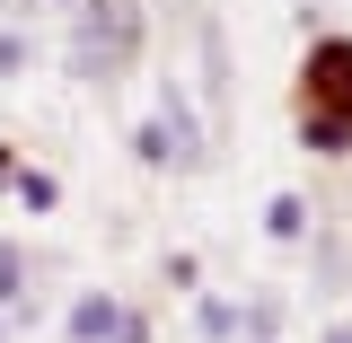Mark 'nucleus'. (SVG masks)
<instances>
[{
    "mask_svg": "<svg viewBox=\"0 0 352 343\" xmlns=\"http://www.w3.org/2000/svg\"><path fill=\"white\" fill-rule=\"evenodd\" d=\"M141 44H150V9L141 0H80L71 27H62V62H71L80 88H115L141 62Z\"/></svg>",
    "mask_w": 352,
    "mask_h": 343,
    "instance_id": "f257e3e1",
    "label": "nucleus"
},
{
    "mask_svg": "<svg viewBox=\"0 0 352 343\" xmlns=\"http://www.w3.org/2000/svg\"><path fill=\"white\" fill-rule=\"evenodd\" d=\"M291 124H352V36L317 27L300 53V88H291Z\"/></svg>",
    "mask_w": 352,
    "mask_h": 343,
    "instance_id": "f03ea898",
    "label": "nucleus"
},
{
    "mask_svg": "<svg viewBox=\"0 0 352 343\" xmlns=\"http://www.w3.org/2000/svg\"><path fill=\"white\" fill-rule=\"evenodd\" d=\"M115 317H124V291L80 282V291H71V308H62V335H71V343H115Z\"/></svg>",
    "mask_w": 352,
    "mask_h": 343,
    "instance_id": "7ed1b4c3",
    "label": "nucleus"
},
{
    "mask_svg": "<svg viewBox=\"0 0 352 343\" xmlns=\"http://www.w3.org/2000/svg\"><path fill=\"white\" fill-rule=\"evenodd\" d=\"M124 141H132V159H141L150 176H194V168H203V150H185V141H176V132L159 124V115H141V124H132Z\"/></svg>",
    "mask_w": 352,
    "mask_h": 343,
    "instance_id": "20e7f679",
    "label": "nucleus"
},
{
    "mask_svg": "<svg viewBox=\"0 0 352 343\" xmlns=\"http://www.w3.org/2000/svg\"><path fill=\"white\" fill-rule=\"evenodd\" d=\"M27 273H36L27 247H18V238H0V317H9V326H27V317H36V282H27Z\"/></svg>",
    "mask_w": 352,
    "mask_h": 343,
    "instance_id": "39448f33",
    "label": "nucleus"
},
{
    "mask_svg": "<svg viewBox=\"0 0 352 343\" xmlns=\"http://www.w3.org/2000/svg\"><path fill=\"white\" fill-rule=\"evenodd\" d=\"M308 229H317V203H308V194H291V185L264 194V238H273V247H308Z\"/></svg>",
    "mask_w": 352,
    "mask_h": 343,
    "instance_id": "423d86ee",
    "label": "nucleus"
},
{
    "mask_svg": "<svg viewBox=\"0 0 352 343\" xmlns=\"http://www.w3.org/2000/svg\"><path fill=\"white\" fill-rule=\"evenodd\" d=\"M308 264H317V291H352V238L344 229H308Z\"/></svg>",
    "mask_w": 352,
    "mask_h": 343,
    "instance_id": "0eeeda50",
    "label": "nucleus"
},
{
    "mask_svg": "<svg viewBox=\"0 0 352 343\" xmlns=\"http://www.w3.org/2000/svg\"><path fill=\"white\" fill-rule=\"evenodd\" d=\"M9 203H18V212H62V176L53 168H36V159H18V185H9Z\"/></svg>",
    "mask_w": 352,
    "mask_h": 343,
    "instance_id": "6e6552de",
    "label": "nucleus"
},
{
    "mask_svg": "<svg viewBox=\"0 0 352 343\" xmlns=\"http://www.w3.org/2000/svg\"><path fill=\"white\" fill-rule=\"evenodd\" d=\"M194 335L203 343H238V300L229 291H194Z\"/></svg>",
    "mask_w": 352,
    "mask_h": 343,
    "instance_id": "1a4fd4ad",
    "label": "nucleus"
},
{
    "mask_svg": "<svg viewBox=\"0 0 352 343\" xmlns=\"http://www.w3.org/2000/svg\"><path fill=\"white\" fill-rule=\"evenodd\" d=\"M238 343H282V300H273V291L238 300Z\"/></svg>",
    "mask_w": 352,
    "mask_h": 343,
    "instance_id": "9d476101",
    "label": "nucleus"
},
{
    "mask_svg": "<svg viewBox=\"0 0 352 343\" xmlns=\"http://www.w3.org/2000/svg\"><path fill=\"white\" fill-rule=\"evenodd\" d=\"M27 71H36V36L18 18H0V80H27Z\"/></svg>",
    "mask_w": 352,
    "mask_h": 343,
    "instance_id": "9b49d317",
    "label": "nucleus"
},
{
    "mask_svg": "<svg viewBox=\"0 0 352 343\" xmlns=\"http://www.w3.org/2000/svg\"><path fill=\"white\" fill-rule=\"evenodd\" d=\"M159 282H168L176 300H194V291H203V256H194V247H168V256H159Z\"/></svg>",
    "mask_w": 352,
    "mask_h": 343,
    "instance_id": "f8f14e48",
    "label": "nucleus"
},
{
    "mask_svg": "<svg viewBox=\"0 0 352 343\" xmlns=\"http://www.w3.org/2000/svg\"><path fill=\"white\" fill-rule=\"evenodd\" d=\"M308 159H352V124H291Z\"/></svg>",
    "mask_w": 352,
    "mask_h": 343,
    "instance_id": "ddd939ff",
    "label": "nucleus"
},
{
    "mask_svg": "<svg viewBox=\"0 0 352 343\" xmlns=\"http://www.w3.org/2000/svg\"><path fill=\"white\" fill-rule=\"evenodd\" d=\"M115 343H159V326H150V308L124 300V317H115Z\"/></svg>",
    "mask_w": 352,
    "mask_h": 343,
    "instance_id": "4468645a",
    "label": "nucleus"
},
{
    "mask_svg": "<svg viewBox=\"0 0 352 343\" xmlns=\"http://www.w3.org/2000/svg\"><path fill=\"white\" fill-rule=\"evenodd\" d=\"M9 185H18V150L0 141V203H9Z\"/></svg>",
    "mask_w": 352,
    "mask_h": 343,
    "instance_id": "2eb2a0df",
    "label": "nucleus"
},
{
    "mask_svg": "<svg viewBox=\"0 0 352 343\" xmlns=\"http://www.w3.org/2000/svg\"><path fill=\"white\" fill-rule=\"evenodd\" d=\"M317 343H352V317H326V326H317Z\"/></svg>",
    "mask_w": 352,
    "mask_h": 343,
    "instance_id": "dca6fc26",
    "label": "nucleus"
},
{
    "mask_svg": "<svg viewBox=\"0 0 352 343\" xmlns=\"http://www.w3.org/2000/svg\"><path fill=\"white\" fill-rule=\"evenodd\" d=\"M36 9H62V18H71V9H80V0H36Z\"/></svg>",
    "mask_w": 352,
    "mask_h": 343,
    "instance_id": "f3484780",
    "label": "nucleus"
},
{
    "mask_svg": "<svg viewBox=\"0 0 352 343\" xmlns=\"http://www.w3.org/2000/svg\"><path fill=\"white\" fill-rule=\"evenodd\" d=\"M0 343H9V317H0Z\"/></svg>",
    "mask_w": 352,
    "mask_h": 343,
    "instance_id": "a211bd4d",
    "label": "nucleus"
}]
</instances>
